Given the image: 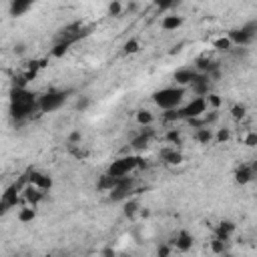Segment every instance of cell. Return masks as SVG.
Segmentation results:
<instances>
[{"mask_svg":"<svg viewBox=\"0 0 257 257\" xmlns=\"http://www.w3.org/2000/svg\"><path fill=\"white\" fill-rule=\"evenodd\" d=\"M38 110V98L26 90L24 86H18L10 92V116L18 122L32 116V112Z\"/></svg>","mask_w":257,"mask_h":257,"instance_id":"6da1fadb","label":"cell"},{"mask_svg":"<svg viewBox=\"0 0 257 257\" xmlns=\"http://www.w3.org/2000/svg\"><path fill=\"white\" fill-rule=\"evenodd\" d=\"M185 94H187V88L185 86H167V88H161L157 92H153V102L161 108V110H173V108H179L185 100Z\"/></svg>","mask_w":257,"mask_h":257,"instance_id":"7a4b0ae2","label":"cell"},{"mask_svg":"<svg viewBox=\"0 0 257 257\" xmlns=\"http://www.w3.org/2000/svg\"><path fill=\"white\" fill-rule=\"evenodd\" d=\"M70 96V90H48L38 96V110L40 112H54L58 110Z\"/></svg>","mask_w":257,"mask_h":257,"instance_id":"3957f363","label":"cell"},{"mask_svg":"<svg viewBox=\"0 0 257 257\" xmlns=\"http://www.w3.org/2000/svg\"><path fill=\"white\" fill-rule=\"evenodd\" d=\"M255 36H257V22L251 20V22L243 24L241 28L231 30L227 38H229L231 44H235V46H249V44H253Z\"/></svg>","mask_w":257,"mask_h":257,"instance_id":"277c9868","label":"cell"},{"mask_svg":"<svg viewBox=\"0 0 257 257\" xmlns=\"http://www.w3.org/2000/svg\"><path fill=\"white\" fill-rule=\"evenodd\" d=\"M139 165H141V157H137V155L122 157V159L112 161V165L108 167V173H106V175H110V177H126V175L133 173Z\"/></svg>","mask_w":257,"mask_h":257,"instance_id":"5b68a950","label":"cell"},{"mask_svg":"<svg viewBox=\"0 0 257 257\" xmlns=\"http://www.w3.org/2000/svg\"><path fill=\"white\" fill-rule=\"evenodd\" d=\"M135 185H137V181L133 177H128V175L126 177H116V183L108 191L110 193V199L112 201H124V199H128L135 193Z\"/></svg>","mask_w":257,"mask_h":257,"instance_id":"8992f818","label":"cell"},{"mask_svg":"<svg viewBox=\"0 0 257 257\" xmlns=\"http://www.w3.org/2000/svg\"><path fill=\"white\" fill-rule=\"evenodd\" d=\"M151 139H153V131H151L149 126H143V131L131 139V149L137 151V153H139V151H145V149L149 147Z\"/></svg>","mask_w":257,"mask_h":257,"instance_id":"52a82bcc","label":"cell"},{"mask_svg":"<svg viewBox=\"0 0 257 257\" xmlns=\"http://www.w3.org/2000/svg\"><path fill=\"white\" fill-rule=\"evenodd\" d=\"M195 74H197V68H179V70L175 72V82H177L179 86H185V88H187V86L193 82Z\"/></svg>","mask_w":257,"mask_h":257,"instance_id":"ba28073f","label":"cell"},{"mask_svg":"<svg viewBox=\"0 0 257 257\" xmlns=\"http://www.w3.org/2000/svg\"><path fill=\"white\" fill-rule=\"evenodd\" d=\"M161 159L169 165H179L183 161V155L177 151V147H165L161 149Z\"/></svg>","mask_w":257,"mask_h":257,"instance_id":"9c48e42d","label":"cell"},{"mask_svg":"<svg viewBox=\"0 0 257 257\" xmlns=\"http://www.w3.org/2000/svg\"><path fill=\"white\" fill-rule=\"evenodd\" d=\"M173 245H175L179 251H189V249L193 247V237H191V233H189V231H179L177 237H175V241H173Z\"/></svg>","mask_w":257,"mask_h":257,"instance_id":"30bf717a","label":"cell"},{"mask_svg":"<svg viewBox=\"0 0 257 257\" xmlns=\"http://www.w3.org/2000/svg\"><path fill=\"white\" fill-rule=\"evenodd\" d=\"M36 0H12L10 2V16H22L24 12H28L32 8Z\"/></svg>","mask_w":257,"mask_h":257,"instance_id":"8fae6325","label":"cell"},{"mask_svg":"<svg viewBox=\"0 0 257 257\" xmlns=\"http://www.w3.org/2000/svg\"><path fill=\"white\" fill-rule=\"evenodd\" d=\"M253 175H255V167L253 165H241V169H237V173H235L237 183H241V185L249 183L253 179Z\"/></svg>","mask_w":257,"mask_h":257,"instance_id":"7c38bea8","label":"cell"},{"mask_svg":"<svg viewBox=\"0 0 257 257\" xmlns=\"http://www.w3.org/2000/svg\"><path fill=\"white\" fill-rule=\"evenodd\" d=\"M181 24H183V18H181V16H177V14L165 16V18L161 20V28H163V30H167V32H171V30H177Z\"/></svg>","mask_w":257,"mask_h":257,"instance_id":"4fadbf2b","label":"cell"},{"mask_svg":"<svg viewBox=\"0 0 257 257\" xmlns=\"http://www.w3.org/2000/svg\"><path fill=\"white\" fill-rule=\"evenodd\" d=\"M233 231H235V225H233L231 221H223V223L217 227V239H221V241H229V237H231Z\"/></svg>","mask_w":257,"mask_h":257,"instance_id":"5bb4252c","label":"cell"},{"mask_svg":"<svg viewBox=\"0 0 257 257\" xmlns=\"http://www.w3.org/2000/svg\"><path fill=\"white\" fill-rule=\"evenodd\" d=\"M30 181H32V185H34V187H38V189H42V191L50 189V185H52L50 177H46V175H40V173H32Z\"/></svg>","mask_w":257,"mask_h":257,"instance_id":"9a60e30c","label":"cell"},{"mask_svg":"<svg viewBox=\"0 0 257 257\" xmlns=\"http://www.w3.org/2000/svg\"><path fill=\"white\" fill-rule=\"evenodd\" d=\"M195 139H197L201 145H209V143L213 141V133H211V128L205 124V126H199V128H197Z\"/></svg>","mask_w":257,"mask_h":257,"instance_id":"2e32d148","label":"cell"},{"mask_svg":"<svg viewBox=\"0 0 257 257\" xmlns=\"http://www.w3.org/2000/svg\"><path fill=\"white\" fill-rule=\"evenodd\" d=\"M137 122H139L141 126H151L153 114H151L149 110H139V112H137Z\"/></svg>","mask_w":257,"mask_h":257,"instance_id":"e0dca14e","label":"cell"},{"mask_svg":"<svg viewBox=\"0 0 257 257\" xmlns=\"http://www.w3.org/2000/svg\"><path fill=\"white\" fill-rule=\"evenodd\" d=\"M18 219H20V223H28V221H32V219H34V209H32V207L22 209V211L18 213Z\"/></svg>","mask_w":257,"mask_h":257,"instance_id":"ac0fdd59","label":"cell"},{"mask_svg":"<svg viewBox=\"0 0 257 257\" xmlns=\"http://www.w3.org/2000/svg\"><path fill=\"white\" fill-rule=\"evenodd\" d=\"M177 4V0H155V6L159 8V10H169V8H173Z\"/></svg>","mask_w":257,"mask_h":257,"instance_id":"d6986e66","label":"cell"},{"mask_svg":"<svg viewBox=\"0 0 257 257\" xmlns=\"http://www.w3.org/2000/svg\"><path fill=\"white\" fill-rule=\"evenodd\" d=\"M167 141L173 143V145H181V135H179V131H177V128H175V131H169V133H167Z\"/></svg>","mask_w":257,"mask_h":257,"instance_id":"ffe728a7","label":"cell"},{"mask_svg":"<svg viewBox=\"0 0 257 257\" xmlns=\"http://www.w3.org/2000/svg\"><path fill=\"white\" fill-rule=\"evenodd\" d=\"M215 46H217L219 50H229L233 44H231V40H229V38H221V40H217V42H215Z\"/></svg>","mask_w":257,"mask_h":257,"instance_id":"44dd1931","label":"cell"},{"mask_svg":"<svg viewBox=\"0 0 257 257\" xmlns=\"http://www.w3.org/2000/svg\"><path fill=\"white\" fill-rule=\"evenodd\" d=\"M120 10H122V6H120V2H118V0H114V2L110 4V8H108V12H110L112 16H118V14H120Z\"/></svg>","mask_w":257,"mask_h":257,"instance_id":"7402d4cb","label":"cell"},{"mask_svg":"<svg viewBox=\"0 0 257 257\" xmlns=\"http://www.w3.org/2000/svg\"><path fill=\"white\" fill-rule=\"evenodd\" d=\"M124 50H126V52H137V50H139V42H137V40H128V42L124 44Z\"/></svg>","mask_w":257,"mask_h":257,"instance_id":"603a6c76","label":"cell"},{"mask_svg":"<svg viewBox=\"0 0 257 257\" xmlns=\"http://www.w3.org/2000/svg\"><path fill=\"white\" fill-rule=\"evenodd\" d=\"M88 104H90V100H88L86 96H82V98H78V102H76V108H78V110H84Z\"/></svg>","mask_w":257,"mask_h":257,"instance_id":"cb8c5ba5","label":"cell"},{"mask_svg":"<svg viewBox=\"0 0 257 257\" xmlns=\"http://www.w3.org/2000/svg\"><path fill=\"white\" fill-rule=\"evenodd\" d=\"M233 116L235 118H243L245 116V106H235L233 108Z\"/></svg>","mask_w":257,"mask_h":257,"instance_id":"d4e9b609","label":"cell"},{"mask_svg":"<svg viewBox=\"0 0 257 257\" xmlns=\"http://www.w3.org/2000/svg\"><path fill=\"white\" fill-rule=\"evenodd\" d=\"M227 139H229V131H227V128H221V131L217 133V141L223 143V141H227Z\"/></svg>","mask_w":257,"mask_h":257,"instance_id":"484cf974","label":"cell"},{"mask_svg":"<svg viewBox=\"0 0 257 257\" xmlns=\"http://www.w3.org/2000/svg\"><path fill=\"white\" fill-rule=\"evenodd\" d=\"M10 209H12V207H10V205H8V203H6V201H4L2 197H0V215H4V213H8Z\"/></svg>","mask_w":257,"mask_h":257,"instance_id":"4316f807","label":"cell"},{"mask_svg":"<svg viewBox=\"0 0 257 257\" xmlns=\"http://www.w3.org/2000/svg\"><path fill=\"white\" fill-rule=\"evenodd\" d=\"M68 139H70V143H78V141L82 139V135H80V131H74V133H72Z\"/></svg>","mask_w":257,"mask_h":257,"instance_id":"83f0119b","label":"cell"},{"mask_svg":"<svg viewBox=\"0 0 257 257\" xmlns=\"http://www.w3.org/2000/svg\"><path fill=\"white\" fill-rule=\"evenodd\" d=\"M135 211H137V203H126V211H124V213H126V215H133Z\"/></svg>","mask_w":257,"mask_h":257,"instance_id":"f1b7e54d","label":"cell"}]
</instances>
